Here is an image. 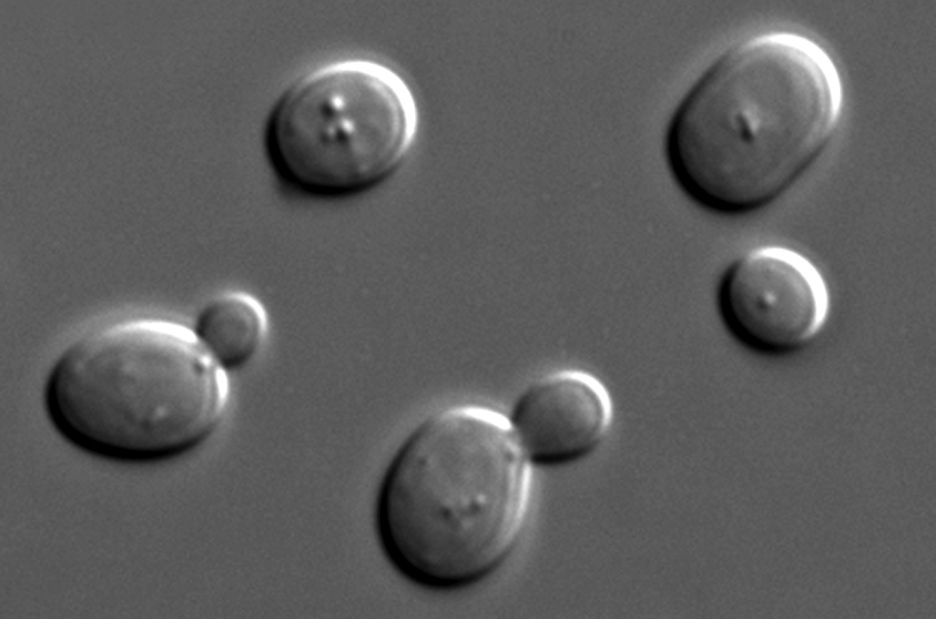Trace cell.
Segmentation results:
<instances>
[{
    "label": "cell",
    "instance_id": "obj_2",
    "mask_svg": "<svg viewBox=\"0 0 936 619\" xmlns=\"http://www.w3.org/2000/svg\"><path fill=\"white\" fill-rule=\"evenodd\" d=\"M529 490L527 458L507 418L473 405L440 410L407 437L383 476L382 548L420 585H469L516 547Z\"/></svg>",
    "mask_w": 936,
    "mask_h": 619
},
{
    "label": "cell",
    "instance_id": "obj_7",
    "mask_svg": "<svg viewBox=\"0 0 936 619\" xmlns=\"http://www.w3.org/2000/svg\"><path fill=\"white\" fill-rule=\"evenodd\" d=\"M263 304L250 293L229 291L211 298L192 328L198 341L227 373L250 363L268 333Z\"/></svg>",
    "mask_w": 936,
    "mask_h": 619
},
{
    "label": "cell",
    "instance_id": "obj_1",
    "mask_svg": "<svg viewBox=\"0 0 936 619\" xmlns=\"http://www.w3.org/2000/svg\"><path fill=\"white\" fill-rule=\"evenodd\" d=\"M843 87L812 39L769 32L727 49L685 96L665 150L682 190L699 206L739 215L787 192L831 143Z\"/></svg>",
    "mask_w": 936,
    "mask_h": 619
},
{
    "label": "cell",
    "instance_id": "obj_6",
    "mask_svg": "<svg viewBox=\"0 0 936 619\" xmlns=\"http://www.w3.org/2000/svg\"><path fill=\"white\" fill-rule=\"evenodd\" d=\"M613 402L605 384L580 368H562L535 379L519 395L508 419L527 459L562 465L592 454L605 440Z\"/></svg>",
    "mask_w": 936,
    "mask_h": 619
},
{
    "label": "cell",
    "instance_id": "obj_5",
    "mask_svg": "<svg viewBox=\"0 0 936 619\" xmlns=\"http://www.w3.org/2000/svg\"><path fill=\"white\" fill-rule=\"evenodd\" d=\"M719 317L744 347L762 354L793 352L813 341L830 313V294L817 267L802 253L767 245L746 251L722 273Z\"/></svg>",
    "mask_w": 936,
    "mask_h": 619
},
{
    "label": "cell",
    "instance_id": "obj_3",
    "mask_svg": "<svg viewBox=\"0 0 936 619\" xmlns=\"http://www.w3.org/2000/svg\"><path fill=\"white\" fill-rule=\"evenodd\" d=\"M229 396L227 372L192 328L138 317L87 331L58 357L45 403L75 446L125 462L186 453L218 427Z\"/></svg>",
    "mask_w": 936,
    "mask_h": 619
},
{
    "label": "cell",
    "instance_id": "obj_4",
    "mask_svg": "<svg viewBox=\"0 0 936 619\" xmlns=\"http://www.w3.org/2000/svg\"><path fill=\"white\" fill-rule=\"evenodd\" d=\"M416 102L389 68L329 63L291 85L265 130L268 160L294 190L319 197L367 191L392 176L413 145Z\"/></svg>",
    "mask_w": 936,
    "mask_h": 619
}]
</instances>
